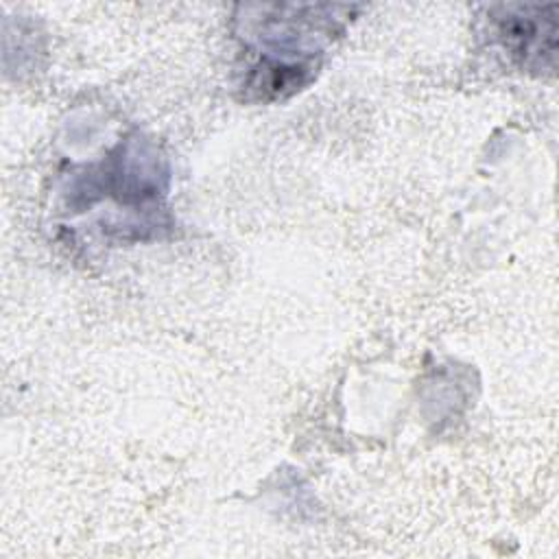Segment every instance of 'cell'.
<instances>
[{
	"instance_id": "1",
	"label": "cell",
	"mask_w": 559,
	"mask_h": 559,
	"mask_svg": "<svg viewBox=\"0 0 559 559\" xmlns=\"http://www.w3.org/2000/svg\"><path fill=\"white\" fill-rule=\"evenodd\" d=\"M528 7H520L518 13H513L511 9H504V15H498V37L502 39L504 48H509L513 55H522L524 63H528L533 57L542 59V55H550L555 52V46L544 44L546 41H555V33H557V24L555 17L548 15L544 17V13L548 9H539L535 7V15H526Z\"/></svg>"
}]
</instances>
